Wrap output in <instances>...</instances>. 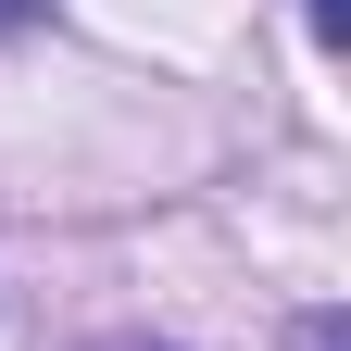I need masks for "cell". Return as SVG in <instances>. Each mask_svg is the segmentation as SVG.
I'll return each instance as SVG.
<instances>
[{
    "label": "cell",
    "instance_id": "obj_1",
    "mask_svg": "<svg viewBox=\"0 0 351 351\" xmlns=\"http://www.w3.org/2000/svg\"><path fill=\"white\" fill-rule=\"evenodd\" d=\"M25 13H38V0H0V38H13V25H25Z\"/></svg>",
    "mask_w": 351,
    "mask_h": 351
}]
</instances>
